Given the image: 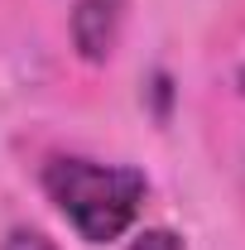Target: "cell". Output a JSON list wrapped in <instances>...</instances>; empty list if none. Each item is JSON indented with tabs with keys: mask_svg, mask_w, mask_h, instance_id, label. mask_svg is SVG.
Segmentation results:
<instances>
[{
	"mask_svg": "<svg viewBox=\"0 0 245 250\" xmlns=\"http://www.w3.org/2000/svg\"><path fill=\"white\" fill-rule=\"evenodd\" d=\"M241 92H245V67H241Z\"/></svg>",
	"mask_w": 245,
	"mask_h": 250,
	"instance_id": "5",
	"label": "cell"
},
{
	"mask_svg": "<svg viewBox=\"0 0 245 250\" xmlns=\"http://www.w3.org/2000/svg\"><path fill=\"white\" fill-rule=\"evenodd\" d=\"M5 250H58V246H53L48 236H39V231H24V226H20V231L5 236Z\"/></svg>",
	"mask_w": 245,
	"mask_h": 250,
	"instance_id": "4",
	"label": "cell"
},
{
	"mask_svg": "<svg viewBox=\"0 0 245 250\" xmlns=\"http://www.w3.org/2000/svg\"><path fill=\"white\" fill-rule=\"evenodd\" d=\"M125 10H130V0H77V10H72V43H77V53L87 62H106L116 53Z\"/></svg>",
	"mask_w": 245,
	"mask_h": 250,
	"instance_id": "2",
	"label": "cell"
},
{
	"mask_svg": "<svg viewBox=\"0 0 245 250\" xmlns=\"http://www.w3.org/2000/svg\"><path fill=\"white\" fill-rule=\"evenodd\" d=\"M130 250H183V241L173 236V231H163V226H154V231H140Z\"/></svg>",
	"mask_w": 245,
	"mask_h": 250,
	"instance_id": "3",
	"label": "cell"
},
{
	"mask_svg": "<svg viewBox=\"0 0 245 250\" xmlns=\"http://www.w3.org/2000/svg\"><path fill=\"white\" fill-rule=\"evenodd\" d=\"M43 188L72 221V231L92 246L116 241L135 221L144 202V173L125 164H92V159H53L43 168Z\"/></svg>",
	"mask_w": 245,
	"mask_h": 250,
	"instance_id": "1",
	"label": "cell"
}]
</instances>
